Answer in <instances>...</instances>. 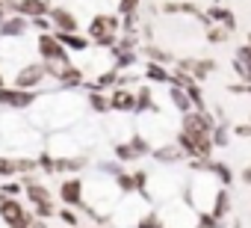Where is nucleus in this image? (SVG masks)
Listing matches in <instances>:
<instances>
[{"label":"nucleus","instance_id":"8","mask_svg":"<svg viewBox=\"0 0 251 228\" xmlns=\"http://www.w3.org/2000/svg\"><path fill=\"white\" fill-rule=\"evenodd\" d=\"M24 196H27V201L30 204H42V201H53V193L42 184V181H36L33 175H27L24 178Z\"/></svg>","mask_w":251,"mask_h":228},{"label":"nucleus","instance_id":"16","mask_svg":"<svg viewBox=\"0 0 251 228\" xmlns=\"http://www.w3.org/2000/svg\"><path fill=\"white\" fill-rule=\"evenodd\" d=\"M172 101H175V107L183 113V116L195 110V107H192V101H189V95H186V89H177V86H172Z\"/></svg>","mask_w":251,"mask_h":228},{"label":"nucleus","instance_id":"25","mask_svg":"<svg viewBox=\"0 0 251 228\" xmlns=\"http://www.w3.org/2000/svg\"><path fill=\"white\" fill-rule=\"evenodd\" d=\"M0 193L9 196V199H18V196L24 193V184H21V181H6L3 187H0Z\"/></svg>","mask_w":251,"mask_h":228},{"label":"nucleus","instance_id":"9","mask_svg":"<svg viewBox=\"0 0 251 228\" xmlns=\"http://www.w3.org/2000/svg\"><path fill=\"white\" fill-rule=\"evenodd\" d=\"M50 24L56 27L53 33H77V18L68 9H50Z\"/></svg>","mask_w":251,"mask_h":228},{"label":"nucleus","instance_id":"17","mask_svg":"<svg viewBox=\"0 0 251 228\" xmlns=\"http://www.w3.org/2000/svg\"><path fill=\"white\" fill-rule=\"evenodd\" d=\"M56 219H59L65 228H80V213H77L74 207H62V204H59V210H56Z\"/></svg>","mask_w":251,"mask_h":228},{"label":"nucleus","instance_id":"2","mask_svg":"<svg viewBox=\"0 0 251 228\" xmlns=\"http://www.w3.org/2000/svg\"><path fill=\"white\" fill-rule=\"evenodd\" d=\"M56 196H59L62 207H74V210H83V207H86V201H83V199H86V184H83V178H77V175L65 178V181L59 184Z\"/></svg>","mask_w":251,"mask_h":228},{"label":"nucleus","instance_id":"14","mask_svg":"<svg viewBox=\"0 0 251 228\" xmlns=\"http://www.w3.org/2000/svg\"><path fill=\"white\" fill-rule=\"evenodd\" d=\"M207 172H210V175H216V181H219L222 187H230V181H233V172H230V166H225V163L207 160Z\"/></svg>","mask_w":251,"mask_h":228},{"label":"nucleus","instance_id":"4","mask_svg":"<svg viewBox=\"0 0 251 228\" xmlns=\"http://www.w3.org/2000/svg\"><path fill=\"white\" fill-rule=\"evenodd\" d=\"M39 57H42L45 65L68 62V51L62 48V42H59L53 33H42V36H39Z\"/></svg>","mask_w":251,"mask_h":228},{"label":"nucleus","instance_id":"1","mask_svg":"<svg viewBox=\"0 0 251 228\" xmlns=\"http://www.w3.org/2000/svg\"><path fill=\"white\" fill-rule=\"evenodd\" d=\"M0 219L6 222V228H30V222L36 219L33 210H27V204H21L18 199H9L0 193Z\"/></svg>","mask_w":251,"mask_h":228},{"label":"nucleus","instance_id":"20","mask_svg":"<svg viewBox=\"0 0 251 228\" xmlns=\"http://www.w3.org/2000/svg\"><path fill=\"white\" fill-rule=\"evenodd\" d=\"M115 160H118V163H130V160H139V154L133 151L130 140H127V142H118V145H115Z\"/></svg>","mask_w":251,"mask_h":228},{"label":"nucleus","instance_id":"32","mask_svg":"<svg viewBox=\"0 0 251 228\" xmlns=\"http://www.w3.org/2000/svg\"><path fill=\"white\" fill-rule=\"evenodd\" d=\"M3 86H6V80H3V74H0V89H3Z\"/></svg>","mask_w":251,"mask_h":228},{"label":"nucleus","instance_id":"28","mask_svg":"<svg viewBox=\"0 0 251 228\" xmlns=\"http://www.w3.org/2000/svg\"><path fill=\"white\" fill-rule=\"evenodd\" d=\"M227 36H230V33H227V27H216V30H210V33H207V39H210V42H216V45H219V42H225Z\"/></svg>","mask_w":251,"mask_h":228},{"label":"nucleus","instance_id":"6","mask_svg":"<svg viewBox=\"0 0 251 228\" xmlns=\"http://www.w3.org/2000/svg\"><path fill=\"white\" fill-rule=\"evenodd\" d=\"M36 101V92H27V89H15V86H3L0 89V104L9 107V110H24Z\"/></svg>","mask_w":251,"mask_h":228},{"label":"nucleus","instance_id":"21","mask_svg":"<svg viewBox=\"0 0 251 228\" xmlns=\"http://www.w3.org/2000/svg\"><path fill=\"white\" fill-rule=\"evenodd\" d=\"M18 175V157H0V178L12 181Z\"/></svg>","mask_w":251,"mask_h":228},{"label":"nucleus","instance_id":"34","mask_svg":"<svg viewBox=\"0 0 251 228\" xmlns=\"http://www.w3.org/2000/svg\"><path fill=\"white\" fill-rule=\"evenodd\" d=\"M98 228H106V225H98Z\"/></svg>","mask_w":251,"mask_h":228},{"label":"nucleus","instance_id":"15","mask_svg":"<svg viewBox=\"0 0 251 228\" xmlns=\"http://www.w3.org/2000/svg\"><path fill=\"white\" fill-rule=\"evenodd\" d=\"M86 104H89L95 113H109V110H112V104H109V95H106V92H89V95H86Z\"/></svg>","mask_w":251,"mask_h":228},{"label":"nucleus","instance_id":"31","mask_svg":"<svg viewBox=\"0 0 251 228\" xmlns=\"http://www.w3.org/2000/svg\"><path fill=\"white\" fill-rule=\"evenodd\" d=\"M30 228H50V225H48L45 219H33V222H30Z\"/></svg>","mask_w":251,"mask_h":228},{"label":"nucleus","instance_id":"5","mask_svg":"<svg viewBox=\"0 0 251 228\" xmlns=\"http://www.w3.org/2000/svg\"><path fill=\"white\" fill-rule=\"evenodd\" d=\"M45 77H48V65H45V62H30V65H24V68L15 74V89L36 92Z\"/></svg>","mask_w":251,"mask_h":228},{"label":"nucleus","instance_id":"18","mask_svg":"<svg viewBox=\"0 0 251 228\" xmlns=\"http://www.w3.org/2000/svg\"><path fill=\"white\" fill-rule=\"evenodd\" d=\"M145 77H148L151 83H172V74H169L163 65H157V62H151V65L145 68Z\"/></svg>","mask_w":251,"mask_h":228},{"label":"nucleus","instance_id":"24","mask_svg":"<svg viewBox=\"0 0 251 228\" xmlns=\"http://www.w3.org/2000/svg\"><path fill=\"white\" fill-rule=\"evenodd\" d=\"M115 184H118V190H121L124 196L136 193V184H133V172H121V175L115 178Z\"/></svg>","mask_w":251,"mask_h":228},{"label":"nucleus","instance_id":"3","mask_svg":"<svg viewBox=\"0 0 251 228\" xmlns=\"http://www.w3.org/2000/svg\"><path fill=\"white\" fill-rule=\"evenodd\" d=\"M115 33H118V21L109 18V15H98L89 24V39L98 42V45H103V48H109L115 42Z\"/></svg>","mask_w":251,"mask_h":228},{"label":"nucleus","instance_id":"7","mask_svg":"<svg viewBox=\"0 0 251 228\" xmlns=\"http://www.w3.org/2000/svg\"><path fill=\"white\" fill-rule=\"evenodd\" d=\"M109 104L115 113H136V92L127 86H118V89H112Z\"/></svg>","mask_w":251,"mask_h":228},{"label":"nucleus","instance_id":"10","mask_svg":"<svg viewBox=\"0 0 251 228\" xmlns=\"http://www.w3.org/2000/svg\"><path fill=\"white\" fill-rule=\"evenodd\" d=\"M27 27H30V21L24 18V15H9L3 24H0V36H6V39H18V36H24L27 33Z\"/></svg>","mask_w":251,"mask_h":228},{"label":"nucleus","instance_id":"30","mask_svg":"<svg viewBox=\"0 0 251 228\" xmlns=\"http://www.w3.org/2000/svg\"><path fill=\"white\" fill-rule=\"evenodd\" d=\"M239 181H242V184H251V163H248V166H242V172H239Z\"/></svg>","mask_w":251,"mask_h":228},{"label":"nucleus","instance_id":"33","mask_svg":"<svg viewBox=\"0 0 251 228\" xmlns=\"http://www.w3.org/2000/svg\"><path fill=\"white\" fill-rule=\"evenodd\" d=\"M160 228H169V225H166V222H163V225H160Z\"/></svg>","mask_w":251,"mask_h":228},{"label":"nucleus","instance_id":"23","mask_svg":"<svg viewBox=\"0 0 251 228\" xmlns=\"http://www.w3.org/2000/svg\"><path fill=\"white\" fill-rule=\"evenodd\" d=\"M210 18H216V21H219V24H225L227 30H233V27H236L233 15H230L227 9H222V6H213V9H210Z\"/></svg>","mask_w":251,"mask_h":228},{"label":"nucleus","instance_id":"13","mask_svg":"<svg viewBox=\"0 0 251 228\" xmlns=\"http://www.w3.org/2000/svg\"><path fill=\"white\" fill-rule=\"evenodd\" d=\"M151 154H154V160H160V163H177V160L186 157L180 145H163V148H157V151H151Z\"/></svg>","mask_w":251,"mask_h":228},{"label":"nucleus","instance_id":"27","mask_svg":"<svg viewBox=\"0 0 251 228\" xmlns=\"http://www.w3.org/2000/svg\"><path fill=\"white\" fill-rule=\"evenodd\" d=\"M136 6H139V0H121V6H118V9H121L124 18H130V15L136 12Z\"/></svg>","mask_w":251,"mask_h":228},{"label":"nucleus","instance_id":"11","mask_svg":"<svg viewBox=\"0 0 251 228\" xmlns=\"http://www.w3.org/2000/svg\"><path fill=\"white\" fill-rule=\"evenodd\" d=\"M210 213H213L219 222L230 213V196H227V190H225V187H219V190H216V199H213V210H210Z\"/></svg>","mask_w":251,"mask_h":228},{"label":"nucleus","instance_id":"36","mask_svg":"<svg viewBox=\"0 0 251 228\" xmlns=\"http://www.w3.org/2000/svg\"><path fill=\"white\" fill-rule=\"evenodd\" d=\"M59 228H65V225H59Z\"/></svg>","mask_w":251,"mask_h":228},{"label":"nucleus","instance_id":"29","mask_svg":"<svg viewBox=\"0 0 251 228\" xmlns=\"http://www.w3.org/2000/svg\"><path fill=\"white\" fill-rule=\"evenodd\" d=\"M233 134H236V137H251V122H248V125H236Z\"/></svg>","mask_w":251,"mask_h":228},{"label":"nucleus","instance_id":"12","mask_svg":"<svg viewBox=\"0 0 251 228\" xmlns=\"http://www.w3.org/2000/svg\"><path fill=\"white\" fill-rule=\"evenodd\" d=\"M18 12H21L24 18H42V15L48 12V3H45V0H21V3H18Z\"/></svg>","mask_w":251,"mask_h":228},{"label":"nucleus","instance_id":"19","mask_svg":"<svg viewBox=\"0 0 251 228\" xmlns=\"http://www.w3.org/2000/svg\"><path fill=\"white\" fill-rule=\"evenodd\" d=\"M210 140H213V145H216V148H225V145H227V140H230V128H227L225 122H216V128H213Z\"/></svg>","mask_w":251,"mask_h":228},{"label":"nucleus","instance_id":"35","mask_svg":"<svg viewBox=\"0 0 251 228\" xmlns=\"http://www.w3.org/2000/svg\"><path fill=\"white\" fill-rule=\"evenodd\" d=\"M248 45H251V36H248Z\"/></svg>","mask_w":251,"mask_h":228},{"label":"nucleus","instance_id":"26","mask_svg":"<svg viewBox=\"0 0 251 228\" xmlns=\"http://www.w3.org/2000/svg\"><path fill=\"white\" fill-rule=\"evenodd\" d=\"M163 225V219L157 216V213H145L139 222H136V228H160Z\"/></svg>","mask_w":251,"mask_h":228},{"label":"nucleus","instance_id":"22","mask_svg":"<svg viewBox=\"0 0 251 228\" xmlns=\"http://www.w3.org/2000/svg\"><path fill=\"white\" fill-rule=\"evenodd\" d=\"M145 110H154V98H151V89L142 86L136 92V113H145Z\"/></svg>","mask_w":251,"mask_h":228},{"label":"nucleus","instance_id":"37","mask_svg":"<svg viewBox=\"0 0 251 228\" xmlns=\"http://www.w3.org/2000/svg\"><path fill=\"white\" fill-rule=\"evenodd\" d=\"M80 228H83V225H80Z\"/></svg>","mask_w":251,"mask_h":228}]
</instances>
